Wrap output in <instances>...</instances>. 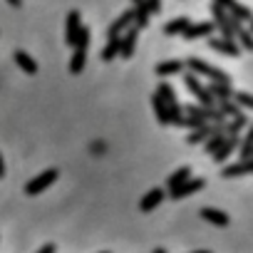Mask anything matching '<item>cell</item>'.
Returning <instances> with one entry per match:
<instances>
[{
  "instance_id": "5",
  "label": "cell",
  "mask_w": 253,
  "mask_h": 253,
  "mask_svg": "<svg viewBox=\"0 0 253 253\" xmlns=\"http://www.w3.org/2000/svg\"><path fill=\"white\" fill-rule=\"evenodd\" d=\"M137 38H139V28L129 25L124 30V35L119 38V57L124 60H129L134 55V47H137Z\"/></svg>"
},
{
  "instance_id": "36",
  "label": "cell",
  "mask_w": 253,
  "mask_h": 253,
  "mask_svg": "<svg viewBox=\"0 0 253 253\" xmlns=\"http://www.w3.org/2000/svg\"><path fill=\"white\" fill-rule=\"evenodd\" d=\"M38 253H55V246H52V243H47V246H42Z\"/></svg>"
},
{
  "instance_id": "23",
  "label": "cell",
  "mask_w": 253,
  "mask_h": 253,
  "mask_svg": "<svg viewBox=\"0 0 253 253\" xmlns=\"http://www.w3.org/2000/svg\"><path fill=\"white\" fill-rule=\"evenodd\" d=\"M167 112H169V124H176V126L184 124V104H179V99L167 104Z\"/></svg>"
},
{
  "instance_id": "24",
  "label": "cell",
  "mask_w": 253,
  "mask_h": 253,
  "mask_svg": "<svg viewBox=\"0 0 253 253\" xmlns=\"http://www.w3.org/2000/svg\"><path fill=\"white\" fill-rule=\"evenodd\" d=\"M84 65H87V50H75V55L70 60V72L72 75H80L84 70Z\"/></svg>"
},
{
  "instance_id": "34",
  "label": "cell",
  "mask_w": 253,
  "mask_h": 253,
  "mask_svg": "<svg viewBox=\"0 0 253 253\" xmlns=\"http://www.w3.org/2000/svg\"><path fill=\"white\" fill-rule=\"evenodd\" d=\"M206 122L204 119H199V117H191V114H186L184 117V124L181 126H189V129H199V126H204Z\"/></svg>"
},
{
  "instance_id": "20",
  "label": "cell",
  "mask_w": 253,
  "mask_h": 253,
  "mask_svg": "<svg viewBox=\"0 0 253 253\" xmlns=\"http://www.w3.org/2000/svg\"><path fill=\"white\" fill-rule=\"evenodd\" d=\"M211 132H213V124H209V122H206L204 126H199V129H191V134L186 137V144H191V147H194V144H201Z\"/></svg>"
},
{
  "instance_id": "21",
  "label": "cell",
  "mask_w": 253,
  "mask_h": 253,
  "mask_svg": "<svg viewBox=\"0 0 253 253\" xmlns=\"http://www.w3.org/2000/svg\"><path fill=\"white\" fill-rule=\"evenodd\" d=\"M152 107H154V114H157V119H159V124H169V112H167V102L154 92L152 94Z\"/></svg>"
},
{
  "instance_id": "40",
  "label": "cell",
  "mask_w": 253,
  "mask_h": 253,
  "mask_svg": "<svg viewBox=\"0 0 253 253\" xmlns=\"http://www.w3.org/2000/svg\"><path fill=\"white\" fill-rule=\"evenodd\" d=\"M194 253H209V251H194Z\"/></svg>"
},
{
  "instance_id": "3",
  "label": "cell",
  "mask_w": 253,
  "mask_h": 253,
  "mask_svg": "<svg viewBox=\"0 0 253 253\" xmlns=\"http://www.w3.org/2000/svg\"><path fill=\"white\" fill-rule=\"evenodd\" d=\"M184 84H186V89L201 102V107H216V99L206 92V87H201V82H199V77H196L194 72H186V75H184Z\"/></svg>"
},
{
  "instance_id": "22",
  "label": "cell",
  "mask_w": 253,
  "mask_h": 253,
  "mask_svg": "<svg viewBox=\"0 0 253 253\" xmlns=\"http://www.w3.org/2000/svg\"><path fill=\"white\" fill-rule=\"evenodd\" d=\"M246 126H248V117L236 114V117H231L228 124H223V129H226V134H241V129H246Z\"/></svg>"
},
{
  "instance_id": "13",
  "label": "cell",
  "mask_w": 253,
  "mask_h": 253,
  "mask_svg": "<svg viewBox=\"0 0 253 253\" xmlns=\"http://www.w3.org/2000/svg\"><path fill=\"white\" fill-rule=\"evenodd\" d=\"M80 25H82L80 13H77V10H70V13H67V25H65V42H67L70 47H72V42H75V35H77Z\"/></svg>"
},
{
  "instance_id": "18",
  "label": "cell",
  "mask_w": 253,
  "mask_h": 253,
  "mask_svg": "<svg viewBox=\"0 0 253 253\" xmlns=\"http://www.w3.org/2000/svg\"><path fill=\"white\" fill-rule=\"evenodd\" d=\"M15 65H18L23 72H28V75H35V72H38V62H35L25 50H15Z\"/></svg>"
},
{
  "instance_id": "42",
  "label": "cell",
  "mask_w": 253,
  "mask_h": 253,
  "mask_svg": "<svg viewBox=\"0 0 253 253\" xmlns=\"http://www.w3.org/2000/svg\"><path fill=\"white\" fill-rule=\"evenodd\" d=\"M102 253H107V251H102Z\"/></svg>"
},
{
  "instance_id": "41",
  "label": "cell",
  "mask_w": 253,
  "mask_h": 253,
  "mask_svg": "<svg viewBox=\"0 0 253 253\" xmlns=\"http://www.w3.org/2000/svg\"><path fill=\"white\" fill-rule=\"evenodd\" d=\"M134 3H139V0H134Z\"/></svg>"
},
{
  "instance_id": "30",
  "label": "cell",
  "mask_w": 253,
  "mask_h": 253,
  "mask_svg": "<svg viewBox=\"0 0 253 253\" xmlns=\"http://www.w3.org/2000/svg\"><path fill=\"white\" fill-rule=\"evenodd\" d=\"M157 94L167 102V104H171V102H176V92H174V87L171 84H167V82H162V84H157Z\"/></svg>"
},
{
  "instance_id": "39",
  "label": "cell",
  "mask_w": 253,
  "mask_h": 253,
  "mask_svg": "<svg viewBox=\"0 0 253 253\" xmlns=\"http://www.w3.org/2000/svg\"><path fill=\"white\" fill-rule=\"evenodd\" d=\"M152 253H167V251H164V248H154Z\"/></svg>"
},
{
  "instance_id": "14",
  "label": "cell",
  "mask_w": 253,
  "mask_h": 253,
  "mask_svg": "<svg viewBox=\"0 0 253 253\" xmlns=\"http://www.w3.org/2000/svg\"><path fill=\"white\" fill-rule=\"evenodd\" d=\"M201 218L209 221V223H213V226H221V228H226V226L231 223L228 213H223V211H218V209H211V206L201 209Z\"/></svg>"
},
{
  "instance_id": "29",
  "label": "cell",
  "mask_w": 253,
  "mask_h": 253,
  "mask_svg": "<svg viewBox=\"0 0 253 253\" xmlns=\"http://www.w3.org/2000/svg\"><path fill=\"white\" fill-rule=\"evenodd\" d=\"M87 45H89V30H87L84 25H80V30H77V35H75L72 47H75V50H87Z\"/></svg>"
},
{
  "instance_id": "12",
  "label": "cell",
  "mask_w": 253,
  "mask_h": 253,
  "mask_svg": "<svg viewBox=\"0 0 253 253\" xmlns=\"http://www.w3.org/2000/svg\"><path fill=\"white\" fill-rule=\"evenodd\" d=\"M246 174H253V159H241L238 164H231L221 171L223 179H238V176H246Z\"/></svg>"
},
{
  "instance_id": "15",
  "label": "cell",
  "mask_w": 253,
  "mask_h": 253,
  "mask_svg": "<svg viewBox=\"0 0 253 253\" xmlns=\"http://www.w3.org/2000/svg\"><path fill=\"white\" fill-rule=\"evenodd\" d=\"M206 92L218 102V99H231L233 97V87H231V82H213L211 80V84L206 87Z\"/></svg>"
},
{
  "instance_id": "19",
  "label": "cell",
  "mask_w": 253,
  "mask_h": 253,
  "mask_svg": "<svg viewBox=\"0 0 253 253\" xmlns=\"http://www.w3.org/2000/svg\"><path fill=\"white\" fill-rule=\"evenodd\" d=\"M184 70V62L181 60H164L157 65V75L159 77H169V75H179Z\"/></svg>"
},
{
  "instance_id": "6",
  "label": "cell",
  "mask_w": 253,
  "mask_h": 253,
  "mask_svg": "<svg viewBox=\"0 0 253 253\" xmlns=\"http://www.w3.org/2000/svg\"><path fill=\"white\" fill-rule=\"evenodd\" d=\"M206 186V181L204 179H186L184 184H179L176 189H169V194H171V199H186L189 194H196V191H201Z\"/></svg>"
},
{
  "instance_id": "7",
  "label": "cell",
  "mask_w": 253,
  "mask_h": 253,
  "mask_svg": "<svg viewBox=\"0 0 253 253\" xmlns=\"http://www.w3.org/2000/svg\"><path fill=\"white\" fill-rule=\"evenodd\" d=\"M238 142H241V137H238V134H226V137H223V142H221V144L216 147V152L211 154V157H213V162H226V159L231 157V152L238 147Z\"/></svg>"
},
{
  "instance_id": "27",
  "label": "cell",
  "mask_w": 253,
  "mask_h": 253,
  "mask_svg": "<svg viewBox=\"0 0 253 253\" xmlns=\"http://www.w3.org/2000/svg\"><path fill=\"white\" fill-rule=\"evenodd\" d=\"M186 25H189L186 18H174V20H169V23L164 25V35H181Z\"/></svg>"
},
{
  "instance_id": "10",
  "label": "cell",
  "mask_w": 253,
  "mask_h": 253,
  "mask_svg": "<svg viewBox=\"0 0 253 253\" xmlns=\"http://www.w3.org/2000/svg\"><path fill=\"white\" fill-rule=\"evenodd\" d=\"M132 23H134V10H124L117 20H112V23H109V28H107V38H114V35L124 33Z\"/></svg>"
},
{
  "instance_id": "38",
  "label": "cell",
  "mask_w": 253,
  "mask_h": 253,
  "mask_svg": "<svg viewBox=\"0 0 253 253\" xmlns=\"http://www.w3.org/2000/svg\"><path fill=\"white\" fill-rule=\"evenodd\" d=\"M5 174V164H3V157H0V176Z\"/></svg>"
},
{
  "instance_id": "28",
  "label": "cell",
  "mask_w": 253,
  "mask_h": 253,
  "mask_svg": "<svg viewBox=\"0 0 253 253\" xmlns=\"http://www.w3.org/2000/svg\"><path fill=\"white\" fill-rule=\"evenodd\" d=\"M223 117H236V114H241V107L233 102V99H218V107H216Z\"/></svg>"
},
{
  "instance_id": "8",
  "label": "cell",
  "mask_w": 253,
  "mask_h": 253,
  "mask_svg": "<svg viewBox=\"0 0 253 253\" xmlns=\"http://www.w3.org/2000/svg\"><path fill=\"white\" fill-rule=\"evenodd\" d=\"M209 47H213L216 52H221L226 57H238L241 55V47H236V42L226 40V38H211L209 35Z\"/></svg>"
},
{
  "instance_id": "33",
  "label": "cell",
  "mask_w": 253,
  "mask_h": 253,
  "mask_svg": "<svg viewBox=\"0 0 253 253\" xmlns=\"http://www.w3.org/2000/svg\"><path fill=\"white\" fill-rule=\"evenodd\" d=\"M238 107H253V97L251 94H246V92H233V97H231Z\"/></svg>"
},
{
  "instance_id": "35",
  "label": "cell",
  "mask_w": 253,
  "mask_h": 253,
  "mask_svg": "<svg viewBox=\"0 0 253 253\" xmlns=\"http://www.w3.org/2000/svg\"><path fill=\"white\" fill-rule=\"evenodd\" d=\"M144 3H147L149 13H154V15H159V13H162V0H144Z\"/></svg>"
},
{
  "instance_id": "37",
  "label": "cell",
  "mask_w": 253,
  "mask_h": 253,
  "mask_svg": "<svg viewBox=\"0 0 253 253\" xmlns=\"http://www.w3.org/2000/svg\"><path fill=\"white\" fill-rule=\"evenodd\" d=\"M8 3H10L13 8H23V0H8Z\"/></svg>"
},
{
  "instance_id": "26",
  "label": "cell",
  "mask_w": 253,
  "mask_h": 253,
  "mask_svg": "<svg viewBox=\"0 0 253 253\" xmlns=\"http://www.w3.org/2000/svg\"><path fill=\"white\" fill-rule=\"evenodd\" d=\"M117 55H119V35H114V38L107 40V47L102 50V60L104 62H112Z\"/></svg>"
},
{
  "instance_id": "17",
  "label": "cell",
  "mask_w": 253,
  "mask_h": 253,
  "mask_svg": "<svg viewBox=\"0 0 253 253\" xmlns=\"http://www.w3.org/2000/svg\"><path fill=\"white\" fill-rule=\"evenodd\" d=\"M132 10H134V23H132V25H134V28H139V30H142V28H147V25H149V15H152V13H149V8H147L144 0L134 3V8H132Z\"/></svg>"
},
{
  "instance_id": "9",
  "label": "cell",
  "mask_w": 253,
  "mask_h": 253,
  "mask_svg": "<svg viewBox=\"0 0 253 253\" xmlns=\"http://www.w3.org/2000/svg\"><path fill=\"white\" fill-rule=\"evenodd\" d=\"M216 3H218L221 8H226L238 23H248V20H251V10H248L243 3H238V0H216Z\"/></svg>"
},
{
  "instance_id": "11",
  "label": "cell",
  "mask_w": 253,
  "mask_h": 253,
  "mask_svg": "<svg viewBox=\"0 0 253 253\" xmlns=\"http://www.w3.org/2000/svg\"><path fill=\"white\" fill-rule=\"evenodd\" d=\"M213 30H216L213 23H196V25L189 23L181 35H184L186 40H196V38H209V35H213Z\"/></svg>"
},
{
  "instance_id": "2",
  "label": "cell",
  "mask_w": 253,
  "mask_h": 253,
  "mask_svg": "<svg viewBox=\"0 0 253 253\" xmlns=\"http://www.w3.org/2000/svg\"><path fill=\"white\" fill-rule=\"evenodd\" d=\"M184 67H189L194 75L211 77L213 82H231V77H228L223 70H216V67H211V65H209V62H204L201 57H189V60L184 62Z\"/></svg>"
},
{
  "instance_id": "1",
  "label": "cell",
  "mask_w": 253,
  "mask_h": 253,
  "mask_svg": "<svg viewBox=\"0 0 253 253\" xmlns=\"http://www.w3.org/2000/svg\"><path fill=\"white\" fill-rule=\"evenodd\" d=\"M211 15H213V23H216V28L221 30V38H226V40H233L236 38V30L241 28V23L226 10V8H221L216 0H211Z\"/></svg>"
},
{
  "instance_id": "32",
  "label": "cell",
  "mask_w": 253,
  "mask_h": 253,
  "mask_svg": "<svg viewBox=\"0 0 253 253\" xmlns=\"http://www.w3.org/2000/svg\"><path fill=\"white\" fill-rule=\"evenodd\" d=\"M238 147H241V159H253V137L251 134H246L238 142Z\"/></svg>"
},
{
  "instance_id": "16",
  "label": "cell",
  "mask_w": 253,
  "mask_h": 253,
  "mask_svg": "<svg viewBox=\"0 0 253 253\" xmlns=\"http://www.w3.org/2000/svg\"><path fill=\"white\" fill-rule=\"evenodd\" d=\"M162 201H164V191H162V189H152V191H147L144 199L139 201V209H142L144 213H149V211H154Z\"/></svg>"
},
{
  "instance_id": "31",
  "label": "cell",
  "mask_w": 253,
  "mask_h": 253,
  "mask_svg": "<svg viewBox=\"0 0 253 253\" xmlns=\"http://www.w3.org/2000/svg\"><path fill=\"white\" fill-rule=\"evenodd\" d=\"M236 38L241 40V47H243V50H253V35H251L248 28H238V30H236Z\"/></svg>"
},
{
  "instance_id": "25",
  "label": "cell",
  "mask_w": 253,
  "mask_h": 253,
  "mask_svg": "<svg viewBox=\"0 0 253 253\" xmlns=\"http://www.w3.org/2000/svg\"><path fill=\"white\" fill-rule=\"evenodd\" d=\"M189 176H191V169H189V167H179V169L167 179V186H169V189H176V186H179V184H184Z\"/></svg>"
},
{
  "instance_id": "4",
  "label": "cell",
  "mask_w": 253,
  "mask_h": 253,
  "mask_svg": "<svg viewBox=\"0 0 253 253\" xmlns=\"http://www.w3.org/2000/svg\"><path fill=\"white\" fill-rule=\"evenodd\" d=\"M60 176V171L57 169H47V171H42L40 176H35V179H30L28 184H25V194L28 196H35V194H40V191H45L50 184H55V179Z\"/></svg>"
}]
</instances>
